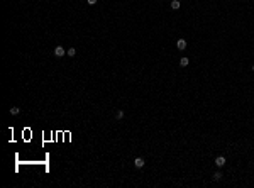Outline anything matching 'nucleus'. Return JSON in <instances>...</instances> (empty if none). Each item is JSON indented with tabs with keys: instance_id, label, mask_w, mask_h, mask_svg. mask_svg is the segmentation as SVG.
I'll return each mask as SVG.
<instances>
[{
	"instance_id": "f257e3e1",
	"label": "nucleus",
	"mask_w": 254,
	"mask_h": 188,
	"mask_svg": "<svg viewBox=\"0 0 254 188\" xmlns=\"http://www.w3.org/2000/svg\"><path fill=\"white\" fill-rule=\"evenodd\" d=\"M54 56L56 58L64 56V48H63V46H56V48H54Z\"/></svg>"
},
{
	"instance_id": "f03ea898",
	"label": "nucleus",
	"mask_w": 254,
	"mask_h": 188,
	"mask_svg": "<svg viewBox=\"0 0 254 188\" xmlns=\"http://www.w3.org/2000/svg\"><path fill=\"white\" fill-rule=\"evenodd\" d=\"M144 164H146V161L142 159V158H135V159H134V166H135V168H142Z\"/></svg>"
},
{
	"instance_id": "7ed1b4c3",
	"label": "nucleus",
	"mask_w": 254,
	"mask_h": 188,
	"mask_svg": "<svg viewBox=\"0 0 254 188\" xmlns=\"http://www.w3.org/2000/svg\"><path fill=\"white\" fill-rule=\"evenodd\" d=\"M176 48H178L180 51L186 49V41H185V39H178V42H176Z\"/></svg>"
},
{
	"instance_id": "20e7f679",
	"label": "nucleus",
	"mask_w": 254,
	"mask_h": 188,
	"mask_svg": "<svg viewBox=\"0 0 254 188\" xmlns=\"http://www.w3.org/2000/svg\"><path fill=\"white\" fill-rule=\"evenodd\" d=\"M215 164L219 166V168H222V166L225 164V158H224V156H219V158L215 159Z\"/></svg>"
},
{
	"instance_id": "39448f33",
	"label": "nucleus",
	"mask_w": 254,
	"mask_h": 188,
	"mask_svg": "<svg viewBox=\"0 0 254 188\" xmlns=\"http://www.w3.org/2000/svg\"><path fill=\"white\" fill-rule=\"evenodd\" d=\"M171 9H173V10H178V9H180V2H178V0H171Z\"/></svg>"
},
{
	"instance_id": "423d86ee",
	"label": "nucleus",
	"mask_w": 254,
	"mask_h": 188,
	"mask_svg": "<svg viewBox=\"0 0 254 188\" xmlns=\"http://www.w3.org/2000/svg\"><path fill=\"white\" fill-rule=\"evenodd\" d=\"M115 119H117V120L124 119V110H117V112H115Z\"/></svg>"
},
{
	"instance_id": "0eeeda50",
	"label": "nucleus",
	"mask_w": 254,
	"mask_h": 188,
	"mask_svg": "<svg viewBox=\"0 0 254 188\" xmlns=\"http://www.w3.org/2000/svg\"><path fill=\"white\" fill-rule=\"evenodd\" d=\"M180 64H181V66H188V64H190V59H188V58H181Z\"/></svg>"
},
{
	"instance_id": "6e6552de",
	"label": "nucleus",
	"mask_w": 254,
	"mask_h": 188,
	"mask_svg": "<svg viewBox=\"0 0 254 188\" xmlns=\"http://www.w3.org/2000/svg\"><path fill=\"white\" fill-rule=\"evenodd\" d=\"M66 54H68V56H70V58H73L75 54H76V49H75V48H70V49H68V51H66Z\"/></svg>"
},
{
	"instance_id": "1a4fd4ad",
	"label": "nucleus",
	"mask_w": 254,
	"mask_h": 188,
	"mask_svg": "<svg viewBox=\"0 0 254 188\" xmlns=\"http://www.w3.org/2000/svg\"><path fill=\"white\" fill-rule=\"evenodd\" d=\"M19 112H20V108H19V107H12L10 108V115H19Z\"/></svg>"
},
{
	"instance_id": "9d476101",
	"label": "nucleus",
	"mask_w": 254,
	"mask_h": 188,
	"mask_svg": "<svg viewBox=\"0 0 254 188\" xmlns=\"http://www.w3.org/2000/svg\"><path fill=\"white\" fill-rule=\"evenodd\" d=\"M220 178H222V173H220V171H217V173H214V180H215V181H219Z\"/></svg>"
},
{
	"instance_id": "9b49d317",
	"label": "nucleus",
	"mask_w": 254,
	"mask_h": 188,
	"mask_svg": "<svg viewBox=\"0 0 254 188\" xmlns=\"http://www.w3.org/2000/svg\"><path fill=\"white\" fill-rule=\"evenodd\" d=\"M86 4H88V5H95L97 0H86Z\"/></svg>"
},
{
	"instance_id": "f8f14e48",
	"label": "nucleus",
	"mask_w": 254,
	"mask_h": 188,
	"mask_svg": "<svg viewBox=\"0 0 254 188\" xmlns=\"http://www.w3.org/2000/svg\"><path fill=\"white\" fill-rule=\"evenodd\" d=\"M252 71H254V64H252Z\"/></svg>"
}]
</instances>
